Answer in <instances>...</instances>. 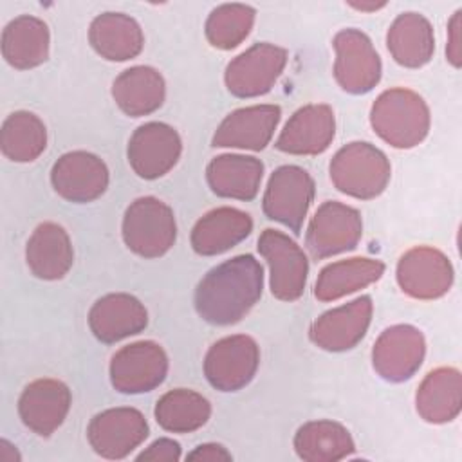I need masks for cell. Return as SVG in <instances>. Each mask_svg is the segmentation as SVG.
I'll return each instance as SVG.
<instances>
[{
	"label": "cell",
	"mask_w": 462,
	"mask_h": 462,
	"mask_svg": "<svg viewBox=\"0 0 462 462\" xmlns=\"http://www.w3.org/2000/svg\"><path fill=\"white\" fill-rule=\"evenodd\" d=\"M350 5L354 7V9H357V11H377V9H381V7H384L386 4L384 2H381V4H356V2H350Z\"/></svg>",
	"instance_id": "obj_39"
},
{
	"label": "cell",
	"mask_w": 462,
	"mask_h": 462,
	"mask_svg": "<svg viewBox=\"0 0 462 462\" xmlns=\"http://www.w3.org/2000/svg\"><path fill=\"white\" fill-rule=\"evenodd\" d=\"M374 132L393 148H413L430 132V108L413 90L395 87L381 92L370 108Z\"/></svg>",
	"instance_id": "obj_2"
},
{
	"label": "cell",
	"mask_w": 462,
	"mask_h": 462,
	"mask_svg": "<svg viewBox=\"0 0 462 462\" xmlns=\"http://www.w3.org/2000/svg\"><path fill=\"white\" fill-rule=\"evenodd\" d=\"M108 168L97 155L83 150L63 153L51 170L54 191L76 204L99 199L108 188Z\"/></svg>",
	"instance_id": "obj_16"
},
{
	"label": "cell",
	"mask_w": 462,
	"mask_h": 462,
	"mask_svg": "<svg viewBox=\"0 0 462 462\" xmlns=\"http://www.w3.org/2000/svg\"><path fill=\"white\" fill-rule=\"evenodd\" d=\"M182 141L177 130L166 123L150 121L141 125L128 141V162L146 180L166 175L179 161Z\"/></svg>",
	"instance_id": "obj_15"
},
{
	"label": "cell",
	"mask_w": 462,
	"mask_h": 462,
	"mask_svg": "<svg viewBox=\"0 0 462 462\" xmlns=\"http://www.w3.org/2000/svg\"><path fill=\"white\" fill-rule=\"evenodd\" d=\"M87 437L99 457L119 460L144 442L148 437V422L135 408H108L92 417Z\"/></svg>",
	"instance_id": "obj_13"
},
{
	"label": "cell",
	"mask_w": 462,
	"mask_h": 462,
	"mask_svg": "<svg viewBox=\"0 0 462 462\" xmlns=\"http://www.w3.org/2000/svg\"><path fill=\"white\" fill-rule=\"evenodd\" d=\"M72 395L58 379H36L27 384L18 399L22 422L40 437H51L65 420Z\"/></svg>",
	"instance_id": "obj_20"
},
{
	"label": "cell",
	"mask_w": 462,
	"mask_h": 462,
	"mask_svg": "<svg viewBox=\"0 0 462 462\" xmlns=\"http://www.w3.org/2000/svg\"><path fill=\"white\" fill-rule=\"evenodd\" d=\"M180 458V446L173 439H159L137 455L139 462H177Z\"/></svg>",
	"instance_id": "obj_35"
},
{
	"label": "cell",
	"mask_w": 462,
	"mask_h": 462,
	"mask_svg": "<svg viewBox=\"0 0 462 462\" xmlns=\"http://www.w3.org/2000/svg\"><path fill=\"white\" fill-rule=\"evenodd\" d=\"M460 16H462V11H455L449 23H448V45H446V54H448V61L458 69L460 63H462V51H460Z\"/></svg>",
	"instance_id": "obj_36"
},
{
	"label": "cell",
	"mask_w": 462,
	"mask_h": 462,
	"mask_svg": "<svg viewBox=\"0 0 462 462\" xmlns=\"http://www.w3.org/2000/svg\"><path fill=\"white\" fill-rule=\"evenodd\" d=\"M314 199V180L307 170L296 164H285L273 171L263 193V213L300 233L303 220Z\"/></svg>",
	"instance_id": "obj_6"
},
{
	"label": "cell",
	"mask_w": 462,
	"mask_h": 462,
	"mask_svg": "<svg viewBox=\"0 0 462 462\" xmlns=\"http://www.w3.org/2000/svg\"><path fill=\"white\" fill-rule=\"evenodd\" d=\"M334 78L348 94H366L381 79V58L372 40L359 29H343L332 40Z\"/></svg>",
	"instance_id": "obj_10"
},
{
	"label": "cell",
	"mask_w": 462,
	"mask_h": 462,
	"mask_svg": "<svg viewBox=\"0 0 462 462\" xmlns=\"http://www.w3.org/2000/svg\"><path fill=\"white\" fill-rule=\"evenodd\" d=\"M287 65V51L274 43H254L226 67L224 81L236 97L267 94Z\"/></svg>",
	"instance_id": "obj_8"
},
{
	"label": "cell",
	"mask_w": 462,
	"mask_h": 462,
	"mask_svg": "<svg viewBox=\"0 0 462 462\" xmlns=\"http://www.w3.org/2000/svg\"><path fill=\"white\" fill-rule=\"evenodd\" d=\"M263 267L253 254H238L209 269L195 289V310L211 325H233L262 298Z\"/></svg>",
	"instance_id": "obj_1"
},
{
	"label": "cell",
	"mask_w": 462,
	"mask_h": 462,
	"mask_svg": "<svg viewBox=\"0 0 462 462\" xmlns=\"http://www.w3.org/2000/svg\"><path fill=\"white\" fill-rule=\"evenodd\" d=\"M256 11L247 4H222L206 20V38L220 51L238 47L251 32Z\"/></svg>",
	"instance_id": "obj_34"
},
{
	"label": "cell",
	"mask_w": 462,
	"mask_h": 462,
	"mask_svg": "<svg viewBox=\"0 0 462 462\" xmlns=\"http://www.w3.org/2000/svg\"><path fill=\"white\" fill-rule=\"evenodd\" d=\"M361 236V213L343 202L327 200L309 222L305 245L314 260H323L356 249Z\"/></svg>",
	"instance_id": "obj_5"
},
{
	"label": "cell",
	"mask_w": 462,
	"mask_h": 462,
	"mask_svg": "<svg viewBox=\"0 0 462 462\" xmlns=\"http://www.w3.org/2000/svg\"><path fill=\"white\" fill-rule=\"evenodd\" d=\"M258 251L265 258L271 273V292L282 301L298 300L307 285L309 260L303 249L276 229H263L258 238Z\"/></svg>",
	"instance_id": "obj_9"
},
{
	"label": "cell",
	"mask_w": 462,
	"mask_h": 462,
	"mask_svg": "<svg viewBox=\"0 0 462 462\" xmlns=\"http://www.w3.org/2000/svg\"><path fill=\"white\" fill-rule=\"evenodd\" d=\"M253 231L249 213L222 206L202 215L191 229V247L197 254L215 256L229 251Z\"/></svg>",
	"instance_id": "obj_22"
},
{
	"label": "cell",
	"mask_w": 462,
	"mask_h": 462,
	"mask_svg": "<svg viewBox=\"0 0 462 462\" xmlns=\"http://www.w3.org/2000/svg\"><path fill=\"white\" fill-rule=\"evenodd\" d=\"M188 460H200V462H231L233 455L220 444L208 442L197 446L191 453L186 457Z\"/></svg>",
	"instance_id": "obj_37"
},
{
	"label": "cell",
	"mask_w": 462,
	"mask_h": 462,
	"mask_svg": "<svg viewBox=\"0 0 462 462\" xmlns=\"http://www.w3.org/2000/svg\"><path fill=\"white\" fill-rule=\"evenodd\" d=\"M121 233L132 253L143 258H159L175 244V215L162 200L155 197H139L126 208Z\"/></svg>",
	"instance_id": "obj_4"
},
{
	"label": "cell",
	"mask_w": 462,
	"mask_h": 462,
	"mask_svg": "<svg viewBox=\"0 0 462 462\" xmlns=\"http://www.w3.org/2000/svg\"><path fill=\"white\" fill-rule=\"evenodd\" d=\"M148 325L144 305L132 294L112 292L99 298L88 312V327L101 343H116L143 332Z\"/></svg>",
	"instance_id": "obj_21"
},
{
	"label": "cell",
	"mask_w": 462,
	"mask_h": 462,
	"mask_svg": "<svg viewBox=\"0 0 462 462\" xmlns=\"http://www.w3.org/2000/svg\"><path fill=\"white\" fill-rule=\"evenodd\" d=\"M168 375V356L155 341H137L119 348L110 361V383L121 393L152 392Z\"/></svg>",
	"instance_id": "obj_11"
},
{
	"label": "cell",
	"mask_w": 462,
	"mask_h": 462,
	"mask_svg": "<svg viewBox=\"0 0 462 462\" xmlns=\"http://www.w3.org/2000/svg\"><path fill=\"white\" fill-rule=\"evenodd\" d=\"M426 341L413 325H393L381 332L372 348L374 370L388 383L410 379L422 365Z\"/></svg>",
	"instance_id": "obj_14"
},
{
	"label": "cell",
	"mask_w": 462,
	"mask_h": 462,
	"mask_svg": "<svg viewBox=\"0 0 462 462\" xmlns=\"http://www.w3.org/2000/svg\"><path fill=\"white\" fill-rule=\"evenodd\" d=\"M282 110L278 105H253L236 108L218 125L211 144L218 148L263 150L280 123Z\"/></svg>",
	"instance_id": "obj_19"
},
{
	"label": "cell",
	"mask_w": 462,
	"mask_h": 462,
	"mask_svg": "<svg viewBox=\"0 0 462 462\" xmlns=\"http://www.w3.org/2000/svg\"><path fill=\"white\" fill-rule=\"evenodd\" d=\"M384 273V263L375 258H348L325 265L316 280L314 296L319 301H334L375 283Z\"/></svg>",
	"instance_id": "obj_30"
},
{
	"label": "cell",
	"mask_w": 462,
	"mask_h": 462,
	"mask_svg": "<svg viewBox=\"0 0 462 462\" xmlns=\"http://www.w3.org/2000/svg\"><path fill=\"white\" fill-rule=\"evenodd\" d=\"M263 177V164L251 155L224 153L215 157L206 168L211 191L224 199L253 200L258 195Z\"/></svg>",
	"instance_id": "obj_24"
},
{
	"label": "cell",
	"mask_w": 462,
	"mask_h": 462,
	"mask_svg": "<svg viewBox=\"0 0 462 462\" xmlns=\"http://www.w3.org/2000/svg\"><path fill=\"white\" fill-rule=\"evenodd\" d=\"M47 146V128L43 121L27 110L13 112L0 130L2 153L13 162H31Z\"/></svg>",
	"instance_id": "obj_33"
},
{
	"label": "cell",
	"mask_w": 462,
	"mask_h": 462,
	"mask_svg": "<svg viewBox=\"0 0 462 462\" xmlns=\"http://www.w3.org/2000/svg\"><path fill=\"white\" fill-rule=\"evenodd\" d=\"M372 298L359 296L345 305L323 312L309 330L310 341L327 352L354 348L366 334L372 321Z\"/></svg>",
	"instance_id": "obj_17"
},
{
	"label": "cell",
	"mask_w": 462,
	"mask_h": 462,
	"mask_svg": "<svg viewBox=\"0 0 462 462\" xmlns=\"http://www.w3.org/2000/svg\"><path fill=\"white\" fill-rule=\"evenodd\" d=\"M260 365V348L251 336L235 334L213 343L204 359L208 383L220 392L247 386Z\"/></svg>",
	"instance_id": "obj_7"
},
{
	"label": "cell",
	"mask_w": 462,
	"mask_h": 462,
	"mask_svg": "<svg viewBox=\"0 0 462 462\" xmlns=\"http://www.w3.org/2000/svg\"><path fill=\"white\" fill-rule=\"evenodd\" d=\"M153 413L162 430L171 433H191L209 420L211 404L199 392L175 388L157 401Z\"/></svg>",
	"instance_id": "obj_32"
},
{
	"label": "cell",
	"mask_w": 462,
	"mask_h": 462,
	"mask_svg": "<svg viewBox=\"0 0 462 462\" xmlns=\"http://www.w3.org/2000/svg\"><path fill=\"white\" fill-rule=\"evenodd\" d=\"M392 58L406 69L424 67L435 52V36L430 20L419 13L399 14L386 34Z\"/></svg>",
	"instance_id": "obj_29"
},
{
	"label": "cell",
	"mask_w": 462,
	"mask_h": 462,
	"mask_svg": "<svg viewBox=\"0 0 462 462\" xmlns=\"http://www.w3.org/2000/svg\"><path fill=\"white\" fill-rule=\"evenodd\" d=\"M401 291L415 300L442 298L453 285V265L449 258L430 245H417L406 251L395 271Z\"/></svg>",
	"instance_id": "obj_12"
},
{
	"label": "cell",
	"mask_w": 462,
	"mask_h": 462,
	"mask_svg": "<svg viewBox=\"0 0 462 462\" xmlns=\"http://www.w3.org/2000/svg\"><path fill=\"white\" fill-rule=\"evenodd\" d=\"M328 171L336 189L359 200H370L386 189L392 166L377 146L354 141L336 152Z\"/></svg>",
	"instance_id": "obj_3"
},
{
	"label": "cell",
	"mask_w": 462,
	"mask_h": 462,
	"mask_svg": "<svg viewBox=\"0 0 462 462\" xmlns=\"http://www.w3.org/2000/svg\"><path fill=\"white\" fill-rule=\"evenodd\" d=\"M29 271L47 282L61 280L74 263V249L69 233L56 222L40 224L25 245Z\"/></svg>",
	"instance_id": "obj_23"
},
{
	"label": "cell",
	"mask_w": 462,
	"mask_h": 462,
	"mask_svg": "<svg viewBox=\"0 0 462 462\" xmlns=\"http://www.w3.org/2000/svg\"><path fill=\"white\" fill-rule=\"evenodd\" d=\"M417 413L431 424L451 422L462 408V375L453 366H439L422 379L415 393Z\"/></svg>",
	"instance_id": "obj_25"
},
{
	"label": "cell",
	"mask_w": 462,
	"mask_h": 462,
	"mask_svg": "<svg viewBox=\"0 0 462 462\" xmlns=\"http://www.w3.org/2000/svg\"><path fill=\"white\" fill-rule=\"evenodd\" d=\"M166 85L159 70L148 65H135L123 70L112 83L116 105L130 117L155 112L164 103Z\"/></svg>",
	"instance_id": "obj_26"
},
{
	"label": "cell",
	"mask_w": 462,
	"mask_h": 462,
	"mask_svg": "<svg viewBox=\"0 0 462 462\" xmlns=\"http://www.w3.org/2000/svg\"><path fill=\"white\" fill-rule=\"evenodd\" d=\"M49 43L47 23L31 14L16 16L2 31V56L18 70L42 65L49 58Z\"/></svg>",
	"instance_id": "obj_28"
},
{
	"label": "cell",
	"mask_w": 462,
	"mask_h": 462,
	"mask_svg": "<svg viewBox=\"0 0 462 462\" xmlns=\"http://www.w3.org/2000/svg\"><path fill=\"white\" fill-rule=\"evenodd\" d=\"M296 455L305 462H336L356 449L348 430L334 420H310L294 435Z\"/></svg>",
	"instance_id": "obj_31"
},
{
	"label": "cell",
	"mask_w": 462,
	"mask_h": 462,
	"mask_svg": "<svg viewBox=\"0 0 462 462\" xmlns=\"http://www.w3.org/2000/svg\"><path fill=\"white\" fill-rule=\"evenodd\" d=\"M22 457L16 449V446H13L9 440L2 439L0 440V460L2 462H18Z\"/></svg>",
	"instance_id": "obj_38"
},
{
	"label": "cell",
	"mask_w": 462,
	"mask_h": 462,
	"mask_svg": "<svg viewBox=\"0 0 462 462\" xmlns=\"http://www.w3.org/2000/svg\"><path fill=\"white\" fill-rule=\"evenodd\" d=\"M92 49L108 61H126L143 51L144 34L141 25L123 13L97 14L88 29Z\"/></svg>",
	"instance_id": "obj_27"
},
{
	"label": "cell",
	"mask_w": 462,
	"mask_h": 462,
	"mask_svg": "<svg viewBox=\"0 0 462 462\" xmlns=\"http://www.w3.org/2000/svg\"><path fill=\"white\" fill-rule=\"evenodd\" d=\"M334 110L323 103H312L298 108L280 132L274 146L292 155H319L334 141Z\"/></svg>",
	"instance_id": "obj_18"
}]
</instances>
